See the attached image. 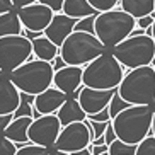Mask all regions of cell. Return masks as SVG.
Wrapping results in <instances>:
<instances>
[{"mask_svg":"<svg viewBox=\"0 0 155 155\" xmlns=\"http://www.w3.org/2000/svg\"><path fill=\"white\" fill-rule=\"evenodd\" d=\"M56 116H58L61 126H67L68 123H75V121H84V119H87V113L82 109V106L78 102L77 96L67 97V101H65L63 104L60 106V109L56 111Z\"/></svg>","mask_w":155,"mask_h":155,"instance_id":"cell-18","label":"cell"},{"mask_svg":"<svg viewBox=\"0 0 155 155\" xmlns=\"http://www.w3.org/2000/svg\"><path fill=\"white\" fill-rule=\"evenodd\" d=\"M12 119H14V114H0V135H2L4 130L10 124Z\"/></svg>","mask_w":155,"mask_h":155,"instance_id":"cell-36","label":"cell"},{"mask_svg":"<svg viewBox=\"0 0 155 155\" xmlns=\"http://www.w3.org/2000/svg\"><path fill=\"white\" fill-rule=\"evenodd\" d=\"M150 65H152V67H155V55H153V58H152V63Z\"/></svg>","mask_w":155,"mask_h":155,"instance_id":"cell-45","label":"cell"},{"mask_svg":"<svg viewBox=\"0 0 155 155\" xmlns=\"http://www.w3.org/2000/svg\"><path fill=\"white\" fill-rule=\"evenodd\" d=\"M51 65H53V68H55V72H56V70L63 68L65 65H67V61H65V60L61 58V55H60V53H58V55H56L55 58L51 60Z\"/></svg>","mask_w":155,"mask_h":155,"instance_id":"cell-37","label":"cell"},{"mask_svg":"<svg viewBox=\"0 0 155 155\" xmlns=\"http://www.w3.org/2000/svg\"><path fill=\"white\" fill-rule=\"evenodd\" d=\"M152 38L155 39V21H153V24H152Z\"/></svg>","mask_w":155,"mask_h":155,"instance_id":"cell-44","label":"cell"},{"mask_svg":"<svg viewBox=\"0 0 155 155\" xmlns=\"http://www.w3.org/2000/svg\"><path fill=\"white\" fill-rule=\"evenodd\" d=\"M137 28V19L123 9H111L97 12L94 22V34L101 39L106 48H113L131 34Z\"/></svg>","mask_w":155,"mask_h":155,"instance_id":"cell-5","label":"cell"},{"mask_svg":"<svg viewBox=\"0 0 155 155\" xmlns=\"http://www.w3.org/2000/svg\"><path fill=\"white\" fill-rule=\"evenodd\" d=\"M152 135L155 137V107H153V121H152Z\"/></svg>","mask_w":155,"mask_h":155,"instance_id":"cell-43","label":"cell"},{"mask_svg":"<svg viewBox=\"0 0 155 155\" xmlns=\"http://www.w3.org/2000/svg\"><path fill=\"white\" fill-rule=\"evenodd\" d=\"M101 155H109V150H107V152H104V153H101Z\"/></svg>","mask_w":155,"mask_h":155,"instance_id":"cell-46","label":"cell"},{"mask_svg":"<svg viewBox=\"0 0 155 155\" xmlns=\"http://www.w3.org/2000/svg\"><path fill=\"white\" fill-rule=\"evenodd\" d=\"M96 15H97V14H91V15H85V17L78 19L77 24H75V29H77V31L94 32V22H96Z\"/></svg>","mask_w":155,"mask_h":155,"instance_id":"cell-28","label":"cell"},{"mask_svg":"<svg viewBox=\"0 0 155 155\" xmlns=\"http://www.w3.org/2000/svg\"><path fill=\"white\" fill-rule=\"evenodd\" d=\"M32 116H19V118H14L10 121V124L4 130V137H7L9 140H12L19 147L26 145V143H31L28 137V130H29V124L32 123Z\"/></svg>","mask_w":155,"mask_h":155,"instance_id":"cell-17","label":"cell"},{"mask_svg":"<svg viewBox=\"0 0 155 155\" xmlns=\"http://www.w3.org/2000/svg\"><path fill=\"white\" fill-rule=\"evenodd\" d=\"M34 96L28 92H21V102H19L17 109L14 111V118L19 116H34Z\"/></svg>","mask_w":155,"mask_h":155,"instance_id":"cell-23","label":"cell"},{"mask_svg":"<svg viewBox=\"0 0 155 155\" xmlns=\"http://www.w3.org/2000/svg\"><path fill=\"white\" fill-rule=\"evenodd\" d=\"M48 155H72V153H68V152H63V150H58V148H51Z\"/></svg>","mask_w":155,"mask_h":155,"instance_id":"cell-42","label":"cell"},{"mask_svg":"<svg viewBox=\"0 0 155 155\" xmlns=\"http://www.w3.org/2000/svg\"><path fill=\"white\" fill-rule=\"evenodd\" d=\"M153 15H155V9H153Z\"/></svg>","mask_w":155,"mask_h":155,"instance_id":"cell-48","label":"cell"},{"mask_svg":"<svg viewBox=\"0 0 155 155\" xmlns=\"http://www.w3.org/2000/svg\"><path fill=\"white\" fill-rule=\"evenodd\" d=\"M155 21V15L153 14H148V15H143V17H138L137 19V26L141 29H147V28H150L152 24H153Z\"/></svg>","mask_w":155,"mask_h":155,"instance_id":"cell-33","label":"cell"},{"mask_svg":"<svg viewBox=\"0 0 155 155\" xmlns=\"http://www.w3.org/2000/svg\"><path fill=\"white\" fill-rule=\"evenodd\" d=\"M124 77V67L118 61L111 50L94 58L84 67L82 85L94 89H118Z\"/></svg>","mask_w":155,"mask_h":155,"instance_id":"cell-4","label":"cell"},{"mask_svg":"<svg viewBox=\"0 0 155 155\" xmlns=\"http://www.w3.org/2000/svg\"><path fill=\"white\" fill-rule=\"evenodd\" d=\"M119 7L131 14L135 19L143 17V15L153 14L155 0H119Z\"/></svg>","mask_w":155,"mask_h":155,"instance_id":"cell-20","label":"cell"},{"mask_svg":"<svg viewBox=\"0 0 155 155\" xmlns=\"http://www.w3.org/2000/svg\"><path fill=\"white\" fill-rule=\"evenodd\" d=\"M50 153V148H46L43 145H38V143H26V145L19 147L15 155H48Z\"/></svg>","mask_w":155,"mask_h":155,"instance_id":"cell-25","label":"cell"},{"mask_svg":"<svg viewBox=\"0 0 155 155\" xmlns=\"http://www.w3.org/2000/svg\"><path fill=\"white\" fill-rule=\"evenodd\" d=\"M7 75L21 92H28V94L36 96L53 85L55 68H53L51 61L39 60L32 55L28 61L19 65L17 68H14Z\"/></svg>","mask_w":155,"mask_h":155,"instance_id":"cell-2","label":"cell"},{"mask_svg":"<svg viewBox=\"0 0 155 155\" xmlns=\"http://www.w3.org/2000/svg\"><path fill=\"white\" fill-rule=\"evenodd\" d=\"M34 2H39V0H12L15 9H21L24 5H29V4H34Z\"/></svg>","mask_w":155,"mask_h":155,"instance_id":"cell-40","label":"cell"},{"mask_svg":"<svg viewBox=\"0 0 155 155\" xmlns=\"http://www.w3.org/2000/svg\"><path fill=\"white\" fill-rule=\"evenodd\" d=\"M130 106V102H126V101L123 99V97L118 94V89H116V92H114V96L111 97V101H109V114H111V118H114L118 113H121V111L124 109V107H128Z\"/></svg>","mask_w":155,"mask_h":155,"instance_id":"cell-27","label":"cell"},{"mask_svg":"<svg viewBox=\"0 0 155 155\" xmlns=\"http://www.w3.org/2000/svg\"><path fill=\"white\" fill-rule=\"evenodd\" d=\"M106 50L109 48H106L94 32L73 29L60 46V55L67 61V65L85 67L89 61L102 55Z\"/></svg>","mask_w":155,"mask_h":155,"instance_id":"cell-6","label":"cell"},{"mask_svg":"<svg viewBox=\"0 0 155 155\" xmlns=\"http://www.w3.org/2000/svg\"><path fill=\"white\" fill-rule=\"evenodd\" d=\"M87 119H91V121H111L113 118H111V114H109V107H104L102 111H99L96 114H89Z\"/></svg>","mask_w":155,"mask_h":155,"instance_id":"cell-31","label":"cell"},{"mask_svg":"<svg viewBox=\"0 0 155 155\" xmlns=\"http://www.w3.org/2000/svg\"><path fill=\"white\" fill-rule=\"evenodd\" d=\"M91 148H92V155H101V153L109 150V145H106V143H102V145H92L91 143Z\"/></svg>","mask_w":155,"mask_h":155,"instance_id":"cell-38","label":"cell"},{"mask_svg":"<svg viewBox=\"0 0 155 155\" xmlns=\"http://www.w3.org/2000/svg\"><path fill=\"white\" fill-rule=\"evenodd\" d=\"M39 2H41V4H45V5H48L53 12H61L65 0H39Z\"/></svg>","mask_w":155,"mask_h":155,"instance_id":"cell-34","label":"cell"},{"mask_svg":"<svg viewBox=\"0 0 155 155\" xmlns=\"http://www.w3.org/2000/svg\"><path fill=\"white\" fill-rule=\"evenodd\" d=\"M58 53H60V46H56L45 34H41V36H38L32 39V55L36 56V58L51 61Z\"/></svg>","mask_w":155,"mask_h":155,"instance_id":"cell-19","label":"cell"},{"mask_svg":"<svg viewBox=\"0 0 155 155\" xmlns=\"http://www.w3.org/2000/svg\"><path fill=\"white\" fill-rule=\"evenodd\" d=\"M2 75H4V72H2V70H0V77H2Z\"/></svg>","mask_w":155,"mask_h":155,"instance_id":"cell-47","label":"cell"},{"mask_svg":"<svg viewBox=\"0 0 155 155\" xmlns=\"http://www.w3.org/2000/svg\"><path fill=\"white\" fill-rule=\"evenodd\" d=\"M89 4L97 10V12H104V10H111L116 5H119V0H89Z\"/></svg>","mask_w":155,"mask_h":155,"instance_id":"cell-30","label":"cell"},{"mask_svg":"<svg viewBox=\"0 0 155 155\" xmlns=\"http://www.w3.org/2000/svg\"><path fill=\"white\" fill-rule=\"evenodd\" d=\"M92 126H94V140L99 137H104V131L106 128H107V124L111 123V121H91Z\"/></svg>","mask_w":155,"mask_h":155,"instance_id":"cell-32","label":"cell"},{"mask_svg":"<svg viewBox=\"0 0 155 155\" xmlns=\"http://www.w3.org/2000/svg\"><path fill=\"white\" fill-rule=\"evenodd\" d=\"M116 131H114V126H113V119H111V123L107 124V128H106V131H104V140L107 145H111L114 140H116Z\"/></svg>","mask_w":155,"mask_h":155,"instance_id":"cell-35","label":"cell"},{"mask_svg":"<svg viewBox=\"0 0 155 155\" xmlns=\"http://www.w3.org/2000/svg\"><path fill=\"white\" fill-rule=\"evenodd\" d=\"M22 22L19 19L17 9L0 14V38L10 36V34H22Z\"/></svg>","mask_w":155,"mask_h":155,"instance_id":"cell-21","label":"cell"},{"mask_svg":"<svg viewBox=\"0 0 155 155\" xmlns=\"http://www.w3.org/2000/svg\"><path fill=\"white\" fill-rule=\"evenodd\" d=\"M82 72L84 68L78 65H65L63 68L55 72L53 85L60 91H63L67 96H73L82 85Z\"/></svg>","mask_w":155,"mask_h":155,"instance_id":"cell-13","label":"cell"},{"mask_svg":"<svg viewBox=\"0 0 155 155\" xmlns=\"http://www.w3.org/2000/svg\"><path fill=\"white\" fill-rule=\"evenodd\" d=\"M15 9L14 4H12V0H0V14H4V12H9V10Z\"/></svg>","mask_w":155,"mask_h":155,"instance_id":"cell-39","label":"cell"},{"mask_svg":"<svg viewBox=\"0 0 155 155\" xmlns=\"http://www.w3.org/2000/svg\"><path fill=\"white\" fill-rule=\"evenodd\" d=\"M118 94L130 104H155V67L128 68L118 85Z\"/></svg>","mask_w":155,"mask_h":155,"instance_id":"cell-3","label":"cell"},{"mask_svg":"<svg viewBox=\"0 0 155 155\" xmlns=\"http://www.w3.org/2000/svg\"><path fill=\"white\" fill-rule=\"evenodd\" d=\"M17 152V145L7 137L0 135V155H15Z\"/></svg>","mask_w":155,"mask_h":155,"instance_id":"cell-29","label":"cell"},{"mask_svg":"<svg viewBox=\"0 0 155 155\" xmlns=\"http://www.w3.org/2000/svg\"><path fill=\"white\" fill-rule=\"evenodd\" d=\"M116 89H94V87L80 85L77 94V99L82 106V109L89 114H96L109 106L111 97L114 96Z\"/></svg>","mask_w":155,"mask_h":155,"instance_id":"cell-12","label":"cell"},{"mask_svg":"<svg viewBox=\"0 0 155 155\" xmlns=\"http://www.w3.org/2000/svg\"><path fill=\"white\" fill-rule=\"evenodd\" d=\"M61 12L75 19H82L85 15L97 14V10L89 4V0H65Z\"/></svg>","mask_w":155,"mask_h":155,"instance_id":"cell-22","label":"cell"},{"mask_svg":"<svg viewBox=\"0 0 155 155\" xmlns=\"http://www.w3.org/2000/svg\"><path fill=\"white\" fill-rule=\"evenodd\" d=\"M135 155H155V137L148 135L137 145Z\"/></svg>","mask_w":155,"mask_h":155,"instance_id":"cell-26","label":"cell"},{"mask_svg":"<svg viewBox=\"0 0 155 155\" xmlns=\"http://www.w3.org/2000/svg\"><path fill=\"white\" fill-rule=\"evenodd\" d=\"M67 94L63 91L56 89L55 85L45 89L43 92L34 96V109L39 114H51L60 109V106L67 101Z\"/></svg>","mask_w":155,"mask_h":155,"instance_id":"cell-15","label":"cell"},{"mask_svg":"<svg viewBox=\"0 0 155 155\" xmlns=\"http://www.w3.org/2000/svg\"><path fill=\"white\" fill-rule=\"evenodd\" d=\"M61 123H60L56 113L51 114H41L39 118H34L29 124L28 137L31 143H38L46 148H53L60 131H61Z\"/></svg>","mask_w":155,"mask_h":155,"instance_id":"cell-9","label":"cell"},{"mask_svg":"<svg viewBox=\"0 0 155 155\" xmlns=\"http://www.w3.org/2000/svg\"><path fill=\"white\" fill-rule=\"evenodd\" d=\"M21 102V91L14 85L9 75L0 77V114H12Z\"/></svg>","mask_w":155,"mask_h":155,"instance_id":"cell-16","label":"cell"},{"mask_svg":"<svg viewBox=\"0 0 155 155\" xmlns=\"http://www.w3.org/2000/svg\"><path fill=\"white\" fill-rule=\"evenodd\" d=\"M32 56V41L24 34L0 38V70L7 75Z\"/></svg>","mask_w":155,"mask_h":155,"instance_id":"cell-8","label":"cell"},{"mask_svg":"<svg viewBox=\"0 0 155 155\" xmlns=\"http://www.w3.org/2000/svg\"><path fill=\"white\" fill-rule=\"evenodd\" d=\"M91 141H92L91 131H89V126H87L85 119H84V121L68 123L67 126L61 128V131H60L53 148L72 153V152L82 150V148L89 147Z\"/></svg>","mask_w":155,"mask_h":155,"instance_id":"cell-10","label":"cell"},{"mask_svg":"<svg viewBox=\"0 0 155 155\" xmlns=\"http://www.w3.org/2000/svg\"><path fill=\"white\" fill-rule=\"evenodd\" d=\"M113 55L124 68H137L150 65L155 55V39L148 34H130L111 48Z\"/></svg>","mask_w":155,"mask_h":155,"instance_id":"cell-7","label":"cell"},{"mask_svg":"<svg viewBox=\"0 0 155 155\" xmlns=\"http://www.w3.org/2000/svg\"><path fill=\"white\" fill-rule=\"evenodd\" d=\"M77 21L78 19L70 17V15L63 14V12H55L51 22L48 24V28L45 29V36L50 38L56 46H61V43L67 39V36L75 29Z\"/></svg>","mask_w":155,"mask_h":155,"instance_id":"cell-14","label":"cell"},{"mask_svg":"<svg viewBox=\"0 0 155 155\" xmlns=\"http://www.w3.org/2000/svg\"><path fill=\"white\" fill-rule=\"evenodd\" d=\"M135 152H137V145L124 143L119 138H116L109 145V155H135Z\"/></svg>","mask_w":155,"mask_h":155,"instance_id":"cell-24","label":"cell"},{"mask_svg":"<svg viewBox=\"0 0 155 155\" xmlns=\"http://www.w3.org/2000/svg\"><path fill=\"white\" fill-rule=\"evenodd\" d=\"M153 104H130L113 118L116 137L124 143L138 145L141 140L152 135Z\"/></svg>","mask_w":155,"mask_h":155,"instance_id":"cell-1","label":"cell"},{"mask_svg":"<svg viewBox=\"0 0 155 155\" xmlns=\"http://www.w3.org/2000/svg\"><path fill=\"white\" fill-rule=\"evenodd\" d=\"M17 14H19V19H21L24 29L45 32V29L51 22L55 12L48 5L41 4V2H34V4L24 5L21 9H17Z\"/></svg>","mask_w":155,"mask_h":155,"instance_id":"cell-11","label":"cell"},{"mask_svg":"<svg viewBox=\"0 0 155 155\" xmlns=\"http://www.w3.org/2000/svg\"><path fill=\"white\" fill-rule=\"evenodd\" d=\"M72 155H92V148H91V145H89V147H85V148H82V150L72 152Z\"/></svg>","mask_w":155,"mask_h":155,"instance_id":"cell-41","label":"cell"}]
</instances>
